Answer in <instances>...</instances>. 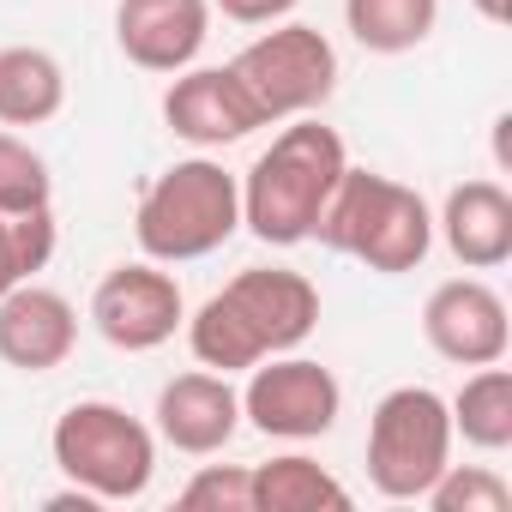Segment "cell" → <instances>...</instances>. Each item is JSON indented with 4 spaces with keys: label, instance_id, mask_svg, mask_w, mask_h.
Listing matches in <instances>:
<instances>
[{
    "label": "cell",
    "instance_id": "2",
    "mask_svg": "<svg viewBox=\"0 0 512 512\" xmlns=\"http://www.w3.org/2000/svg\"><path fill=\"white\" fill-rule=\"evenodd\" d=\"M350 169L344 139L320 121H296L272 139V151L253 157L241 175V223L266 247H296L314 235L320 205L332 199L338 175Z\"/></svg>",
    "mask_w": 512,
    "mask_h": 512
},
{
    "label": "cell",
    "instance_id": "21",
    "mask_svg": "<svg viewBox=\"0 0 512 512\" xmlns=\"http://www.w3.org/2000/svg\"><path fill=\"white\" fill-rule=\"evenodd\" d=\"M422 500H434V512H506L512 506V488L494 470H482V464H464V470L446 464Z\"/></svg>",
    "mask_w": 512,
    "mask_h": 512
},
{
    "label": "cell",
    "instance_id": "7",
    "mask_svg": "<svg viewBox=\"0 0 512 512\" xmlns=\"http://www.w3.org/2000/svg\"><path fill=\"white\" fill-rule=\"evenodd\" d=\"M229 73L247 91L260 127L266 121H296V115L320 109L338 91V49L314 25H278L266 37H253L229 61Z\"/></svg>",
    "mask_w": 512,
    "mask_h": 512
},
{
    "label": "cell",
    "instance_id": "8",
    "mask_svg": "<svg viewBox=\"0 0 512 512\" xmlns=\"http://www.w3.org/2000/svg\"><path fill=\"white\" fill-rule=\"evenodd\" d=\"M247 392H241V416L272 434V440H320L332 434L338 410H344V386L332 380V368L308 362V356H266L247 368Z\"/></svg>",
    "mask_w": 512,
    "mask_h": 512
},
{
    "label": "cell",
    "instance_id": "4",
    "mask_svg": "<svg viewBox=\"0 0 512 512\" xmlns=\"http://www.w3.org/2000/svg\"><path fill=\"white\" fill-rule=\"evenodd\" d=\"M235 229H241V181L211 157L169 163L139 193V217H133V235L145 247V260H157V266L205 260V253H217Z\"/></svg>",
    "mask_w": 512,
    "mask_h": 512
},
{
    "label": "cell",
    "instance_id": "16",
    "mask_svg": "<svg viewBox=\"0 0 512 512\" xmlns=\"http://www.w3.org/2000/svg\"><path fill=\"white\" fill-rule=\"evenodd\" d=\"M67 103V73L49 49H0V127H43Z\"/></svg>",
    "mask_w": 512,
    "mask_h": 512
},
{
    "label": "cell",
    "instance_id": "11",
    "mask_svg": "<svg viewBox=\"0 0 512 512\" xmlns=\"http://www.w3.org/2000/svg\"><path fill=\"white\" fill-rule=\"evenodd\" d=\"M79 344V314L61 290L43 284H19L0 296V362L19 368V374H49L73 356Z\"/></svg>",
    "mask_w": 512,
    "mask_h": 512
},
{
    "label": "cell",
    "instance_id": "10",
    "mask_svg": "<svg viewBox=\"0 0 512 512\" xmlns=\"http://www.w3.org/2000/svg\"><path fill=\"white\" fill-rule=\"evenodd\" d=\"M422 338L434 356H446L458 368H488L506 356L512 320H506V302L482 278H446L422 308Z\"/></svg>",
    "mask_w": 512,
    "mask_h": 512
},
{
    "label": "cell",
    "instance_id": "12",
    "mask_svg": "<svg viewBox=\"0 0 512 512\" xmlns=\"http://www.w3.org/2000/svg\"><path fill=\"white\" fill-rule=\"evenodd\" d=\"M241 428V392L229 386V374H175L163 392H157V434L187 452V458H205V452H223Z\"/></svg>",
    "mask_w": 512,
    "mask_h": 512
},
{
    "label": "cell",
    "instance_id": "15",
    "mask_svg": "<svg viewBox=\"0 0 512 512\" xmlns=\"http://www.w3.org/2000/svg\"><path fill=\"white\" fill-rule=\"evenodd\" d=\"M440 235L452 247V260L470 272H494L512 260V199L500 181H464L446 193Z\"/></svg>",
    "mask_w": 512,
    "mask_h": 512
},
{
    "label": "cell",
    "instance_id": "6",
    "mask_svg": "<svg viewBox=\"0 0 512 512\" xmlns=\"http://www.w3.org/2000/svg\"><path fill=\"white\" fill-rule=\"evenodd\" d=\"M452 464V410L428 386H398L368 422V482L386 500H422Z\"/></svg>",
    "mask_w": 512,
    "mask_h": 512
},
{
    "label": "cell",
    "instance_id": "26",
    "mask_svg": "<svg viewBox=\"0 0 512 512\" xmlns=\"http://www.w3.org/2000/svg\"><path fill=\"white\" fill-rule=\"evenodd\" d=\"M470 7H476L488 25H506V19H512V0H470Z\"/></svg>",
    "mask_w": 512,
    "mask_h": 512
},
{
    "label": "cell",
    "instance_id": "20",
    "mask_svg": "<svg viewBox=\"0 0 512 512\" xmlns=\"http://www.w3.org/2000/svg\"><path fill=\"white\" fill-rule=\"evenodd\" d=\"M49 193H55L49 163H43L19 133H0V217L37 211V205H49Z\"/></svg>",
    "mask_w": 512,
    "mask_h": 512
},
{
    "label": "cell",
    "instance_id": "25",
    "mask_svg": "<svg viewBox=\"0 0 512 512\" xmlns=\"http://www.w3.org/2000/svg\"><path fill=\"white\" fill-rule=\"evenodd\" d=\"M25 284V266H19V247H13V229H7V217H0V296L7 290H19Z\"/></svg>",
    "mask_w": 512,
    "mask_h": 512
},
{
    "label": "cell",
    "instance_id": "1",
    "mask_svg": "<svg viewBox=\"0 0 512 512\" xmlns=\"http://www.w3.org/2000/svg\"><path fill=\"white\" fill-rule=\"evenodd\" d=\"M314 326H320V290L302 272L247 266L187 320V344H193L199 368L241 374L266 356H284V350L308 344Z\"/></svg>",
    "mask_w": 512,
    "mask_h": 512
},
{
    "label": "cell",
    "instance_id": "23",
    "mask_svg": "<svg viewBox=\"0 0 512 512\" xmlns=\"http://www.w3.org/2000/svg\"><path fill=\"white\" fill-rule=\"evenodd\" d=\"M7 229H13V247H19L25 278H37V272L55 260V211H49V205H37V211H13Z\"/></svg>",
    "mask_w": 512,
    "mask_h": 512
},
{
    "label": "cell",
    "instance_id": "17",
    "mask_svg": "<svg viewBox=\"0 0 512 512\" xmlns=\"http://www.w3.org/2000/svg\"><path fill=\"white\" fill-rule=\"evenodd\" d=\"M247 476H253V512H344L350 506V488L302 452L253 464Z\"/></svg>",
    "mask_w": 512,
    "mask_h": 512
},
{
    "label": "cell",
    "instance_id": "9",
    "mask_svg": "<svg viewBox=\"0 0 512 512\" xmlns=\"http://www.w3.org/2000/svg\"><path fill=\"white\" fill-rule=\"evenodd\" d=\"M91 320L115 350L139 356V350H157L175 338V326L187 320V302H181V284L169 272H157V260L151 266H115L91 296Z\"/></svg>",
    "mask_w": 512,
    "mask_h": 512
},
{
    "label": "cell",
    "instance_id": "13",
    "mask_svg": "<svg viewBox=\"0 0 512 512\" xmlns=\"http://www.w3.org/2000/svg\"><path fill=\"white\" fill-rule=\"evenodd\" d=\"M163 121L175 139L211 151V145H235L247 139L253 127H260V115H253L247 91L235 85L229 67H199V73H181L169 91H163Z\"/></svg>",
    "mask_w": 512,
    "mask_h": 512
},
{
    "label": "cell",
    "instance_id": "22",
    "mask_svg": "<svg viewBox=\"0 0 512 512\" xmlns=\"http://www.w3.org/2000/svg\"><path fill=\"white\" fill-rule=\"evenodd\" d=\"M181 512H253V476L241 464H205L181 488Z\"/></svg>",
    "mask_w": 512,
    "mask_h": 512
},
{
    "label": "cell",
    "instance_id": "19",
    "mask_svg": "<svg viewBox=\"0 0 512 512\" xmlns=\"http://www.w3.org/2000/svg\"><path fill=\"white\" fill-rule=\"evenodd\" d=\"M446 410H452V434H464L470 446H482V452L512 446V374L500 362L476 368Z\"/></svg>",
    "mask_w": 512,
    "mask_h": 512
},
{
    "label": "cell",
    "instance_id": "3",
    "mask_svg": "<svg viewBox=\"0 0 512 512\" xmlns=\"http://www.w3.org/2000/svg\"><path fill=\"white\" fill-rule=\"evenodd\" d=\"M314 235L332 247V253H350L368 272L380 278H398V272H416L434 247V217H428V199L380 169H344L332 199L320 205L314 217Z\"/></svg>",
    "mask_w": 512,
    "mask_h": 512
},
{
    "label": "cell",
    "instance_id": "5",
    "mask_svg": "<svg viewBox=\"0 0 512 512\" xmlns=\"http://www.w3.org/2000/svg\"><path fill=\"white\" fill-rule=\"evenodd\" d=\"M55 464L91 500H139L157 476V434L121 404L85 398L55 422Z\"/></svg>",
    "mask_w": 512,
    "mask_h": 512
},
{
    "label": "cell",
    "instance_id": "24",
    "mask_svg": "<svg viewBox=\"0 0 512 512\" xmlns=\"http://www.w3.org/2000/svg\"><path fill=\"white\" fill-rule=\"evenodd\" d=\"M211 7L223 19H235V25H272V19L296 13V0H211Z\"/></svg>",
    "mask_w": 512,
    "mask_h": 512
},
{
    "label": "cell",
    "instance_id": "18",
    "mask_svg": "<svg viewBox=\"0 0 512 512\" xmlns=\"http://www.w3.org/2000/svg\"><path fill=\"white\" fill-rule=\"evenodd\" d=\"M344 25L368 55H410L434 37L440 0H344Z\"/></svg>",
    "mask_w": 512,
    "mask_h": 512
},
{
    "label": "cell",
    "instance_id": "14",
    "mask_svg": "<svg viewBox=\"0 0 512 512\" xmlns=\"http://www.w3.org/2000/svg\"><path fill=\"white\" fill-rule=\"evenodd\" d=\"M211 31V7L205 0H121L115 13V37L121 55L145 73H181Z\"/></svg>",
    "mask_w": 512,
    "mask_h": 512
}]
</instances>
